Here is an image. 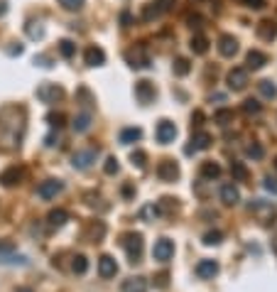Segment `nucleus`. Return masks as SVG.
Returning a JSON list of instances; mask_svg holds the SVG:
<instances>
[{
  "mask_svg": "<svg viewBox=\"0 0 277 292\" xmlns=\"http://www.w3.org/2000/svg\"><path fill=\"white\" fill-rule=\"evenodd\" d=\"M172 69H174V74H177V76H187V74L192 71V64H189V59L179 57V59H174Z\"/></svg>",
  "mask_w": 277,
  "mask_h": 292,
  "instance_id": "c85d7f7f",
  "label": "nucleus"
},
{
  "mask_svg": "<svg viewBox=\"0 0 277 292\" xmlns=\"http://www.w3.org/2000/svg\"><path fill=\"white\" fill-rule=\"evenodd\" d=\"M157 15H160L157 2H147V5H145V10H142V17H145V20H152V17H157Z\"/></svg>",
  "mask_w": 277,
  "mask_h": 292,
  "instance_id": "58836bf2",
  "label": "nucleus"
},
{
  "mask_svg": "<svg viewBox=\"0 0 277 292\" xmlns=\"http://www.w3.org/2000/svg\"><path fill=\"white\" fill-rule=\"evenodd\" d=\"M243 2H246V0H243Z\"/></svg>",
  "mask_w": 277,
  "mask_h": 292,
  "instance_id": "6e6d98bb",
  "label": "nucleus"
},
{
  "mask_svg": "<svg viewBox=\"0 0 277 292\" xmlns=\"http://www.w3.org/2000/svg\"><path fill=\"white\" fill-rule=\"evenodd\" d=\"M275 170H277V160H275Z\"/></svg>",
  "mask_w": 277,
  "mask_h": 292,
  "instance_id": "5fc2aeb1",
  "label": "nucleus"
},
{
  "mask_svg": "<svg viewBox=\"0 0 277 292\" xmlns=\"http://www.w3.org/2000/svg\"><path fill=\"white\" fill-rule=\"evenodd\" d=\"M47 120H49L52 128H61V125H64V113H49Z\"/></svg>",
  "mask_w": 277,
  "mask_h": 292,
  "instance_id": "79ce46f5",
  "label": "nucleus"
},
{
  "mask_svg": "<svg viewBox=\"0 0 277 292\" xmlns=\"http://www.w3.org/2000/svg\"><path fill=\"white\" fill-rule=\"evenodd\" d=\"M187 22H189V27H194V29L204 27V17H201V15H189V17H187Z\"/></svg>",
  "mask_w": 277,
  "mask_h": 292,
  "instance_id": "c03bdc74",
  "label": "nucleus"
},
{
  "mask_svg": "<svg viewBox=\"0 0 277 292\" xmlns=\"http://www.w3.org/2000/svg\"><path fill=\"white\" fill-rule=\"evenodd\" d=\"M103 170H106V175H115V172H118V160H115V157H108L106 165H103Z\"/></svg>",
  "mask_w": 277,
  "mask_h": 292,
  "instance_id": "37998d69",
  "label": "nucleus"
},
{
  "mask_svg": "<svg viewBox=\"0 0 277 292\" xmlns=\"http://www.w3.org/2000/svg\"><path fill=\"white\" fill-rule=\"evenodd\" d=\"M226 81H228V88H233V91H243V88L248 86V69H243V66H233V69L228 71Z\"/></svg>",
  "mask_w": 277,
  "mask_h": 292,
  "instance_id": "0eeeda50",
  "label": "nucleus"
},
{
  "mask_svg": "<svg viewBox=\"0 0 277 292\" xmlns=\"http://www.w3.org/2000/svg\"><path fill=\"white\" fill-rule=\"evenodd\" d=\"M231 175H233V179L243 182V179L248 177V170H246V165H243V162H231Z\"/></svg>",
  "mask_w": 277,
  "mask_h": 292,
  "instance_id": "2f4dec72",
  "label": "nucleus"
},
{
  "mask_svg": "<svg viewBox=\"0 0 277 292\" xmlns=\"http://www.w3.org/2000/svg\"><path fill=\"white\" fill-rule=\"evenodd\" d=\"M219 175H221V165H219V162L206 160V162L201 165V177H204V179H216Z\"/></svg>",
  "mask_w": 277,
  "mask_h": 292,
  "instance_id": "393cba45",
  "label": "nucleus"
},
{
  "mask_svg": "<svg viewBox=\"0 0 277 292\" xmlns=\"http://www.w3.org/2000/svg\"><path fill=\"white\" fill-rule=\"evenodd\" d=\"M115 273H118L115 258H111V256H101V261H98V275H101L103 280H111V278H115Z\"/></svg>",
  "mask_w": 277,
  "mask_h": 292,
  "instance_id": "dca6fc26",
  "label": "nucleus"
},
{
  "mask_svg": "<svg viewBox=\"0 0 277 292\" xmlns=\"http://www.w3.org/2000/svg\"><path fill=\"white\" fill-rule=\"evenodd\" d=\"M246 5L253 7V10H263L265 7V0H246Z\"/></svg>",
  "mask_w": 277,
  "mask_h": 292,
  "instance_id": "de8ad7c7",
  "label": "nucleus"
},
{
  "mask_svg": "<svg viewBox=\"0 0 277 292\" xmlns=\"http://www.w3.org/2000/svg\"><path fill=\"white\" fill-rule=\"evenodd\" d=\"M255 32H258V37H260V39L273 42V39L277 37V22L275 20H260V22H258V27H255Z\"/></svg>",
  "mask_w": 277,
  "mask_h": 292,
  "instance_id": "2eb2a0df",
  "label": "nucleus"
},
{
  "mask_svg": "<svg viewBox=\"0 0 277 292\" xmlns=\"http://www.w3.org/2000/svg\"><path fill=\"white\" fill-rule=\"evenodd\" d=\"M22 130H25V108H15L12 120H7L5 108L0 111V143H2L5 133H10V143H12V147H17L22 140Z\"/></svg>",
  "mask_w": 277,
  "mask_h": 292,
  "instance_id": "f257e3e1",
  "label": "nucleus"
},
{
  "mask_svg": "<svg viewBox=\"0 0 277 292\" xmlns=\"http://www.w3.org/2000/svg\"><path fill=\"white\" fill-rule=\"evenodd\" d=\"M34 64H39V66H52V64H49V57H42V54L34 57Z\"/></svg>",
  "mask_w": 277,
  "mask_h": 292,
  "instance_id": "8fccbe9b",
  "label": "nucleus"
},
{
  "mask_svg": "<svg viewBox=\"0 0 277 292\" xmlns=\"http://www.w3.org/2000/svg\"><path fill=\"white\" fill-rule=\"evenodd\" d=\"M61 189H64V184H61L59 179H44V182L37 187V197H39V199H54L56 194H61Z\"/></svg>",
  "mask_w": 277,
  "mask_h": 292,
  "instance_id": "9d476101",
  "label": "nucleus"
},
{
  "mask_svg": "<svg viewBox=\"0 0 277 292\" xmlns=\"http://www.w3.org/2000/svg\"><path fill=\"white\" fill-rule=\"evenodd\" d=\"M246 64H248V69H260V66L268 64V54L260 52V49H250L248 57H246Z\"/></svg>",
  "mask_w": 277,
  "mask_h": 292,
  "instance_id": "4be33fe9",
  "label": "nucleus"
},
{
  "mask_svg": "<svg viewBox=\"0 0 277 292\" xmlns=\"http://www.w3.org/2000/svg\"><path fill=\"white\" fill-rule=\"evenodd\" d=\"M96 157H98V147L79 150V152H74V155H71V165H74L76 170H88V167L96 162Z\"/></svg>",
  "mask_w": 277,
  "mask_h": 292,
  "instance_id": "423d86ee",
  "label": "nucleus"
},
{
  "mask_svg": "<svg viewBox=\"0 0 277 292\" xmlns=\"http://www.w3.org/2000/svg\"><path fill=\"white\" fill-rule=\"evenodd\" d=\"M214 120H216L219 125H228V123H233V111H231V108H221V111L214 113Z\"/></svg>",
  "mask_w": 277,
  "mask_h": 292,
  "instance_id": "7c9ffc66",
  "label": "nucleus"
},
{
  "mask_svg": "<svg viewBox=\"0 0 277 292\" xmlns=\"http://www.w3.org/2000/svg\"><path fill=\"white\" fill-rule=\"evenodd\" d=\"M25 32H27L29 39H42V37H44V27H42V22H37V20H29L27 25H25Z\"/></svg>",
  "mask_w": 277,
  "mask_h": 292,
  "instance_id": "cd10ccee",
  "label": "nucleus"
},
{
  "mask_svg": "<svg viewBox=\"0 0 277 292\" xmlns=\"http://www.w3.org/2000/svg\"><path fill=\"white\" fill-rule=\"evenodd\" d=\"M155 96H157V91H155V84L152 81H138L135 84V98H138L140 103H152L155 101Z\"/></svg>",
  "mask_w": 277,
  "mask_h": 292,
  "instance_id": "9b49d317",
  "label": "nucleus"
},
{
  "mask_svg": "<svg viewBox=\"0 0 277 292\" xmlns=\"http://www.w3.org/2000/svg\"><path fill=\"white\" fill-rule=\"evenodd\" d=\"M258 88H260V93H263L265 98H275L277 96V86L273 84V81H268V79H265V81H260Z\"/></svg>",
  "mask_w": 277,
  "mask_h": 292,
  "instance_id": "473e14b6",
  "label": "nucleus"
},
{
  "mask_svg": "<svg viewBox=\"0 0 277 292\" xmlns=\"http://www.w3.org/2000/svg\"><path fill=\"white\" fill-rule=\"evenodd\" d=\"M155 135H157V143L169 145V143H174V138H177V125H174L172 120H160Z\"/></svg>",
  "mask_w": 277,
  "mask_h": 292,
  "instance_id": "6e6552de",
  "label": "nucleus"
},
{
  "mask_svg": "<svg viewBox=\"0 0 277 292\" xmlns=\"http://www.w3.org/2000/svg\"><path fill=\"white\" fill-rule=\"evenodd\" d=\"M172 5H174V0H157V7H160V12L172 10Z\"/></svg>",
  "mask_w": 277,
  "mask_h": 292,
  "instance_id": "09e8293b",
  "label": "nucleus"
},
{
  "mask_svg": "<svg viewBox=\"0 0 277 292\" xmlns=\"http://www.w3.org/2000/svg\"><path fill=\"white\" fill-rule=\"evenodd\" d=\"M61 96H64V88L52 84V81H44L37 86V98L42 103H56V101H61Z\"/></svg>",
  "mask_w": 277,
  "mask_h": 292,
  "instance_id": "39448f33",
  "label": "nucleus"
},
{
  "mask_svg": "<svg viewBox=\"0 0 277 292\" xmlns=\"http://www.w3.org/2000/svg\"><path fill=\"white\" fill-rule=\"evenodd\" d=\"M71 128H74V133H86V130L91 128V113H88V111H81L79 116H74Z\"/></svg>",
  "mask_w": 277,
  "mask_h": 292,
  "instance_id": "5701e85b",
  "label": "nucleus"
},
{
  "mask_svg": "<svg viewBox=\"0 0 277 292\" xmlns=\"http://www.w3.org/2000/svg\"><path fill=\"white\" fill-rule=\"evenodd\" d=\"M221 199H223V204H228V206L238 204V202H241V192H238V187H236V184H223L221 187Z\"/></svg>",
  "mask_w": 277,
  "mask_h": 292,
  "instance_id": "412c9836",
  "label": "nucleus"
},
{
  "mask_svg": "<svg viewBox=\"0 0 277 292\" xmlns=\"http://www.w3.org/2000/svg\"><path fill=\"white\" fill-rule=\"evenodd\" d=\"M157 177H160L162 182H174V179L179 177V165H177L174 160H162V162L157 165Z\"/></svg>",
  "mask_w": 277,
  "mask_h": 292,
  "instance_id": "f8f14e48",
  "label": "nucleus"
},
{
  "mask_svg": "<svg viewBox=\"0 0 277 292\" xmlns=\"http://www.w3.org/2000/svg\"><path fill=\"white\" fill-rule=\"evenodd\" d=\"M59 5L64 10H69V12H79L83 7V0H59Z\"/></svg>",
  "mask_w": 277,
  "mask_h": 292,
  "instance_id": "4c0bfd02",
  "label": "nucleus"
},
{
  "mask_svg": "<svg viewBox=\"0 0 277 292\" xmlns=\"http://www.w3.org/2000/svg\"><path fill=\"white\" fill-rule=\"evenodd\" d=\"M273 253H275V256H277V234L273 236Z\"/></svg>",
  "mask_w": 277,
  "mask_h": 292,
  "instance_id": "3c124183",
  "label": "nucleus"
},
{
  "mask_svg": "<svg viewBox=\"0 0 277 292\" xmlns=\"http://www.w3.org/2000/svg\"><path fill=\"white\" fill-rule=\"evenodd\" d=\"M221 238H223L221 231H209V234L204 236V243H206V246H219Z\"/></svg>",
  "mask_w": 277,
  "mask_h": 292,
  "instance_id": "ea45409f",
  "label": "nucleus"
},
{
  "mask_svg": "<svg viewBox=\"0 0 277 292\" xmlns=\"http://www.w3.org/2000/svg\"><path fill=\"white\" fill-rule=\"evenodd\" d=\"M83 59H86L88 66H101V64H106V52H103L101 47H88L86 54H83Z\"/></svg>",
  "mask_w": 277,
  "mask_h": 292,
  "instance_id": "6ab92c4d",
  "label": "nucleus"
},
{
  "mask_svg": "<svg viewBox=\"0 0 277 292\" xmlns=\"http://www.w3.org/2000/svg\"><path fill=\"white\" fill-rule=\"evenodd\" d=\"M140 138H142V130H140V128H125V130H120V143H123V145L138 143Z\"/></svg>",
  "mask_w": 277,
  "mask_h": 292,
  "instance_id": "bb28decb",
  "label": "nucleus"
},
{
  "mask_svg": "<svg viewBox=\"0 0 277 292\" xmlns=\"http://www.w3.org/2000/svg\"><path fill=\"white\" fill-rule=\"evenodd\" d=\"M250 211L255 214V219H258L260 224H270V221H275V216H277L275 206L270 204V202H263V199H255V202L250 204Z\"/></svg>",
  "mask_w": 277,
  "mask_h": 292,
  "instance_id": "7ed1b4c3",
  "label": "nucleus"
},
{
  "mask_svg": "<svg viewBox=\"0 0 277 292\" xmlns=\"http://www.w3.org/2000/svg\"><path fill=\"white\" fill-rule=\"evenodd\" d=\"M260 108H263V106H260V103H258L255 98H246V101H243V111H246L248 116H255V113H260Z\"/></svg>",
  "mask_w": 277,
  "mask_h": 292,
  "instance_id": "e433bc0d",
  "label": "nucleus"
},
{
  "mask_svg": "<svg viewBox=\"0 0 277 292\" xmlns=\"http://www.w3.org/2000/svg\"><path fill=\"white\" fill-rule=\"evenodd\" d=\"M76 103H81L83 108H88V106L93 103V98H91L88 88H79V91H76Z\"/></svg>",
  "mask_w": 277,
  "mask_h": 292,
  "instance_id": "c9c22d12",
  "label": "nucleus"
},
{
  "mask_svg": "<svg viewBox=\"0 0 277 292\" xmlns=\"http://www.w3.org/2000/svg\"><path fill=\"white\" fill-rule=\"evenodd\" d=\"M125 61H128L133 69H145V66H150V52H147V47H145V44L130 47V49L125 52Z\"/></svg>",
  "mask_w": 277,
  "mask_h": 292,
  "instance_id": "f03ea898",
  "label": "nucleus"
},
{
  "mask_svg": "<svg viewBox=\"0 0 277 292\" xmlns=\"http://www.w3.org/2000/svg\"><path fill=\"white\" fill-rule=\"evenodd\" d=\"M47 221H49L52 229H59V226H64V224L69 221V214H66L64 209H52L49 216H47Z\"/></svg>",
  "mask_w": 277,
  "mask_h": 292,
  "instance_id": "b1692460",
  "label": "nucleus"
},
{
  "mask_svg": "<svg viewBox=\"0 0 277 292\" xmlns=\"http://www.w3.org/2000/svg\"><path fill=\"white\" fill-rule=\"evenodd\" d=\"M120 292H147V280L145 278H128V280H123Z\"/></svg>",
  "mask_w": 277,
  "mask_h": 292,
  "instance_id": "aec40b11",
  "label": "nucleus"
},
{
  "mask_svg": "<svg viewBox=\"0 0 277 292\" xmlns=\"http://www.w3.org/2000/svg\"><path fill=\"white\" fill-rule=\"evenodd\" d=\"M71 270H74L76 275H83V273L88 270V261H86V256H76V258L71 261Z\"/></svg>",
  "mask_w": 277,
  "mask_h": 292,
  "instance_id": "72a5a7b5",
  "label": "nucleus"
},
{
  "mask_svg": "<svg viewBox=\"0 0 277 292\" xmlns=\"http://www.w3.org/2000/svg\"><path fill=\"white\" fill-rule=\"evenodd\" d=\"M120 25H123V27H130V25H133V17H130V12H128V10H125V12H120Z\"/></svg>",
  "mask_w": 277,
  "mask_h": 292,
  "instance_id": "49530a36",
  "label": "nucleus"
},
{
  "mask_svg": "<svg viewBox=\"0 0 277 292\" xmlns=\"http://www.w3.org/2000/svg\"><path fill=\"white\" fill-rule=\"evenodd\" d=\"M246 155L253 157V160H263V157H265V147L260 145V143H253V145L246 147Z\"/></svg>",
  "mask_w": 277,
  "mask_h": 292,
  "instance_id": "f704fd0d",
  "label": "nucleus"
},
{
  "mask_svg": "<svg viewBox=\"0 0 277 292\" xmlns=\"http://www.w3.org/2000/svg\"><path fill=\"white\" fill-rule=\"evenodd\" d=\"M196 275L201 278V280H211V278H216L219 275V263L216 261H199L196 263Z\"/></svg>",
  "mask_w": 277,
  "mask_h": 292,
  "instance_id": "4468645a",
  "label": "nucleus"
},
{
  "mask_svg": "<svg viewBox=\"0 0 277 292\" xmlns=\"http://www.w3.org/2000/svg\"><path fill=\"white\" fill-rule=\"evenodd\" d=\"M172 256H174V243H172L169 238H160V241H155V248H152V258H155V261L167 263Z\"/></svg>",
  "mask_w": 277,
  "mask_h": 292,
  "instance_id": "1a4fd4ad",
  "label": "nucleus"
},
{
  "mask_svg": "<svg viewBox=\"0 0 277 292\" xmlns=\"http://www.w3.org/2000/svg\"><path fill=\"white\" fill-rule=\"evenodd\" d=\"M5 10H7V5H5V2L0 0V15H5Z\"/></svg>",
  "mask_w": 277,
  "mask_h": 292,
  "instance_id": "603ef678",
  "label": "nucleus"
},
{
  "mask_svg": "<svg viewBox=\"0 0 277 292\" xmlns=\"http://www.w3.org/2000/svg\"><path fill=\"white\" fill-rule=\"evenodd\" d=\"M265 189H268V192H273V194H277V179L265 177Z\"/></svg>",
  "mask_w": 277,
  "mask_h": 292,
  "instance_id": "a18cd8bd",
  "label": "nucleus"
},
{
  "mask_svg": "<svg viewBox=\"0 0 277 292\" xmlns=\"http://www.w3.org/2000/svg\"><path fill=\"white\" fill-rule=\"evenodd\" d=\"M219 52H221L223 57H233L238 52V39L233 34H221L219 37Z\"/></svg>",
  "mask_w": 277,
  "mask_h": 292,
  "instance_id": "f3484780",
  "label": "nucleus"
},
{
  "mask_svg": "<svg viewBox=\"0 0 277 292\" xmlns=\"http://www.w3.org/2000/svg\"><path fill=\"white\" fill-rule=\"evenodd\" d=\"M15 292H32V290H29V288H17Z\"/></svg>",
  "mask_w": 277,
  "mask_h": 292,
  "instance_id": "864d4df0",
  "label": "nucleus"
},
{
  "mask_svg": "<svg viewBox=\"0 0 277 292\" xmlns=\"http://www.w3.org/2000/svg\"><path fill=\"white\" fill-rule=\"evenodd\" d=\"M59 54L66 57V59H71L74 54H76V44H74L71 39H61V42H59Z\"/></svg>",
  "mask_w": 277,
  "mask_h": 292,
  "instance_id": "c756f323",
  "label": "nucleus"
},
{
  "mask_svg": "<svg viewBox=\"0 0 277 292\" xmlns=\"http://www.w3.org/2000/svg\"><path fill=\"white\" fill-rule=\"evenodd\" d=\"M120 243H123V248L128 251L130 263H138L140 256H142V236L140 234H125Z\"/></svg>",
  "mask_w": 277,
  "mask_h": 292,
  "instance_id": "20e7f679",
  "label": "nucleus"
},
{
  "mask_svg": "<svg viewBox=\"0 0 277 292\" xmlns=\"http://www.w3.org/2000/svg\"><path fill=\"white\" fill-rule=\"evenodd\" d=\"M130 160H133V165H138V167H145V162H147V155H145L142 150H135V152L130 155Z\"/></svg>",
  "mask_w": 277,
  "mask_h": 292,
  "instance_id": "a19ab883",
  "label": "nucleus"
},
{
  "mask_svg": "<svg viewBox=\"0 0 277 292\" xmlns=\"http://www.w3.org/2000/svg\"><path fill=\"white\" fill-rule=\"evenodd\" d=\"M211 145V135L206 133V130H196L194 135H192V145L187 147V152H196V150H206V147Z\"/></svg>",
  "mask_w": 277,
  "mask_h": 292,
  "instance_id": "a211bd4d",
  "label": "nucleus"
},
{
  "mask_svg": "<svg viewBox=\"0 0 277 292\" xmlns=\"http://www.w3.org/2000/svg\"><path fill=\"white\" fill-rule=\"evenodd\" d=\"M189 47H192L194 54H206V52H209V39H206L204 34H194L192 42H189Z\"/></svg>",
  "mask_w": 277,
  "mask_h": 292,
  "instance_id": "a878e982",
  "label": "nucleus"
},
{
  "mask_svg": "<svg viewBox=\"0 0 277 292\" xmlns=\"http://www.w3.org/2000/svg\"><path fill=\"white\" fill-rule=\"evenodd\" d=\"M22 177H25V170L17 167V165H12V167H7V170L0 172V182H2V187H15V184L22 182Z\"/></svg>",
  "mask_w": 277,
  "mask_h": 292,
  "instance_id": "ddd939ff",
  "label": "nucleus"
}]
</instances>
